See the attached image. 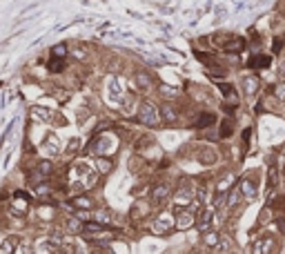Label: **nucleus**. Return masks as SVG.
Masks as SVG:
<instances>
[{
  "mask_svg": "<svg viewBox=\"0 0 285 254\" xmlns=\"http://www.w3.org/2000/svg\"><path fill=\"white\" fill-rule=\"evenodd\" d=\"M196 181L192 178H181L174 187V194H172V210H181V208H190V203L196 198Z\"/></svg>",
  "mask_w": 285,
  "mask_h": 254,
  "instance_id": "obj_3",
  "label": "nucleus"
},
{
  "mask_svg": "<svg viewBox=\"0 0 285 254\" xmlns=\"http://www.w3.org/2000/svg\"><path fill=\"white\" fill-rule=\"evenodd\" d=\"M218 123L216 112H196L194 121H192V129H198V132H205V129H214V125Z\"/></svg>",
  "mask_w": 285,
  "mask_h": 254,
  "instance_id": "obj_17",
  "label": "nucleus"
},
{
  "mask_svg": "<svg viewBox=\"0 0 285 254\" xmlns=\"http://www.w3.org/2000/svg\"><path fill=\"white\" fill-rule=\"evenodd\" d=\"M38 152H40V156L42 159H56V156H61L63 154V145H61V138L56 136L53 132H49L45 136V140L38 145Z\"/></svg>",
  "mask_w": 285,
  "mask_h": 254,
  "instance_id": "obj_12",
  "label": "nucleus"
},
{
  "mask_svg": "<svg viewBox=\"0 0 285 254\" xmlns=\"http://www.w3.org/2000/svg\"><path fill=\"white\" fill-rule=\"evenodd\" d=\"M174 212V223L176 232H187L196 225V212L190 208H181V210H172Z\"/></svg>",
  "mask_w": 285,
  "mask_h": 254,
  "instance_id": "obj_14",
  "label": "nucleus"
},
{
  "mask_svg": "<svg viewBox=\"0 0 285 254\" xmlns=\"http://www.w3.org/2000/svg\"><path fill=\"white\" fill-rule=\"evenodd\" d=\"M278 172H281V165L274 156H270V161H267V198H272V192L278 185Z\"/></svg>",
  "mask_w": 285,
  "mask_h": 254,
  "instance_id": "obj_20",
  "label": "nucleus"
},
{
  "mask_svg": "<svg viewBox=\"0 0 285 254\" xmlns=\"http://www.w3.org/2000/svg\"><path fill=\"white\" fill-rule=\"evenodd\" d=\"M278 14H281V18L285 20V0H281V5H278Z\"/></svg>",
  "mask_w": 285,
  "mask_h": 254,
  "instance_id": "obj_46",
  "label": "nucleus"
},
{
  "mask_svg": "<svg viewBox=\"0 0 285 254\" xmlns=\"http://www.w3.org/2000/svg\"><path fill=\"white\" fill-rule=\"evenodd\" d=\"M283 156H285V149H283Z\"/></svg>",
  "mask_w": 285,
  "mask_h": 254,
  "instance_id": "obj_48",
  "label": "nucleus"
},
{
  "mask_svg": "<svg viewBox=\"0 0 285 254\" xmlns=\"http://www.w3.org/2000/svg\"><path fill=\"white\" fill-rule=\"evenodd\" d=\"M214 219H216V210H214L212 205L198 210V212H196V225H194V228L198 230V234L212 230L214 228Z\"/></svg>",
  "mask_w": 285,
  "mask_h": 254,
  "instance_id": "obj_16",
  "label": "nucleus"
},
{
  "mask_svg": "<svg viewBox=\"0 0 285 254\" xmlns=\"http://www.w3.org/2000/svg\"><path fill=\"white\" fill-rule=\"evenodd\" d=\"M111 214L109 210H105V208H96V210H91L89 212V221H96V223H100V225H107V228H111V223H114V219H111Z\"/></svg>",
  "mask_w": 285,
  "mask_h": 254,
  "instance_id": "obj_27",
  "label": "nucleus"
},
{
  "mask_svg": "<svg viewBox=\"0 0 285 254\" xmlns=\"http://www.w3.org/2000/svg\"><path fill=\"white\" fill-rule=\"evenodd\" d=\"M12 129H14V121H12V123H9V125H7V129H5V132H3V136H0V149H3V145H5V140H7L9 136H12Z\"/></svg>",
  "mask_w": 285,
  "mask_h": 254,
  "instance_id": "obj_42",
  "label": "nucleus"
},
{
  "mask_svg": "<svg viewBox=\"0 0 285 254\" xmlns=\"http://www.w3.org/2000/svg\"><path fill=\"white\" fill-rule=\"evenodd\" d=\"M152 208H154L152 203H147V201H143V198H138V201H134L132 210H130V219H132V221H141V219H145V216H149Z\"/></svg>",
  "mask_w": 285,
  "mask_h": 254,
  "instance_id": "obj_23",
  "label": "nucleus"
},
{
  "mask_svg": "<svg viewBox=\"0 0 285 254\" xmlns=\"http://www.w3.org/2000/svg\"><path fill=\"white\" fill-rule=\"evenodd\" d=\"M194 159H196V163L203 167H214V165H218L220 154L214 145H198L196 152H194Z\"/></svg>",
  "mask_w": 285,
  "mask_h": 254,
  "instance_id": "obj_11",
  "label": "nucleus"
},
{
  "mask_svg": "<svg viewBox=\"0 0 285 254\" xmlns=\"http://www.w3.org/2000/svg\"><path fill=\"white\" fill-rule=\"evenodd\" d=\"M91 161H94V167L100 176L111 174V170H114V159L111 156H91Z\"/></svg>",
  "mask_w": 285,
  "mask_h": 254,
  "instance_id": "obj_25",
  "label": "nucleus"
},
{
  "mask_svg": "<svg viewBox=\"0 0 285 254\" xmlns=\"http://www.w3.org/2000/svg\"><path fill=\"white\" fill-rule=\"evenodd\" d=\"M134 83H136V87L141 89L143 94H152L156 89V80L147 69H136V72H134Z\"/></svg>",
  "mask_w": 285,
  "mask_h": 254,
  "instance_id": "obj_18",
  "label": "nucleus"
},
{
  "mask_svg": "<svg viewBox=\"0 0 285 254\" xmlns=\"http://www.w3.org/2000/svg\"><path fill=\"white\" fill-rule=\"evenodd\" d=\"M250 138H252V127H245V129H243V149H247V145H250Z\"/></svg>",
  "mask_w": 285,
  "mask_h": 254,
  "instance_id": "obj_43",
  "label": "nucleus"
},
{
  "mask_svg": "<svg viewBox=\"0 0 285 254\" xmlns=\"http://www.w3.org/2000/svg\"><path fill=\"white\" fill-rule=\"evenodd\" d=\"M67 54H69V45H65V42H58V45H53L49 49L51 58H63V61H67Z\"/></svg>",
  "mask_w": 285,
  "mask_h": 254,
  "instance_id": "obj_39",
  "label": "nucleus"
},
{
  "mask_svg": "<svg viewBox=\"0 0 285 254\" xmlns=\"http://www.w3.org/2000/svg\"><path fill=\"white\" fill-rule=\"evenodd\" d=\"M125 96H127V91H125V85L121 83V78L111 76L109 80H107V85H105V98H107V103H109L111 107H116V110H118V105L123 103Z\"/></svg>",
  "mask_w": 285,
  "mask_h": 254,
  "instance_id": "obj_10",
  "label": "nucleus"
},
{
  "mask_svg": "<svg viewBox=\"0 0 285 254\" xmlns=\"http://www.w3.org/2000/svg\"><path fill=\"white\" fill-rule=\"evenodd\" d=\"M270 52H272V56H283V52H285V34H276V36H274Z\"/></svg>",
  "mask_w": 285,
  "mask_h": 254,
  "instance_id": "obj_37",
  "label": "nucleus"
},
{
  "mask_svg": "<svg viewBox=\"0 0 285 254\" xmlns=\"http://www.w3.org/2000/svg\"><path fill=\"white\" fill-rule=\"evenodd\" d=\"M14 254H34V241L20 239L18 245H16V252Z\"/></svg>",
  "mask_w": 285,
  "mask_h": 254,
  "instance_id": "obj_40",
  "label": "nucleus"
},
{
  "mask_svg": "<svg viewBox=\"0 0 285 254\" xmlns=\"http://www.w3.org/2000/svg\"><path fill=\"white\" fill-rule=\"evenodd\" d=\"M83 223L85 221H80L76 214H67L65 219H63V225L61 228L65 230V234H69V236H80V230H83Z\"/></svg>",
  "mask_w": 285,
  "mask_h": 254,
  "instance_id": "obj_21",
  "label": "nucleus"
},
{
  "mask_svg": "<svg viewBox=\"0 0 285 254\" xmlns=\"http://www.w3.org/2000/svg\"><path fill=\"white\" fill-rule=\"evenodd\" d=\"M136 121L147 129H156V127L163 125L160 112H158V103H154L152 98H141L138 110H136Z\"/></svg>",
  "mask_w": 285,
  "mask_h": 254,
  "instance_id": "obj_4",
  "label": "nucleus"
},
{
  "mask_svg": "<svg viewBox=\"0 0 285 254\" xmlns=\"http://www.w3.org/2000/svg\"><path fill=\"white\" fill-rule=\"evenodd\" d=\"M270 65H272V56H270V54H261V52L259 54H252L250 61H247V67L254 69V72H256V69H267Z\"/></svg>",
  "mask_w": 285,
  "mask_h": 254,
  "instance_id": "obj_30",
  "label": "nucleus"
},
{
  "mask_svg": "<svg viewBox=\"0 0 285 254\" xmlns=\"http://www.w3.org/2000/svg\"><path fill=\"white\" fill-rule=\"evenodd\" d=\"M83 149H80V138L78 136H74V138H69L67 140V147L63 149V154L65 156H78Z\"/></svg>",
  "mask_w": 285,
  "mask_h": 254,
  "instance_id": "obj_38",
  "label": "nucleus"
},
{
  "mask_svg": "<svg viewBox=\"0 0 285 254\" xmlns=\"http://www.w3.org/2000/svg\"><path fill=\"white\" fill-rule=\"evenodd\" d=\"M47 67H49V72H51V74H63V72H65L67 65H65V61H63V58H51Z\"/></svg>",
  "mask_w": 285,
  "mask_h": 254,
  "instance_id": "obj_41",
  "label": "nucleus"
},
{
  "mask_svg": "<svg viewBox=\"0 0 285 254\" xmlns=\"http://www.w3.org/2000/svg\"><path fill=\"white\" fill-rule=\"evenodd\" d=\"M100 174L96 172L94 161L89 156L76 159L67 165V192L72 194H83V192H91L98 185Z\"/></svg>",
  "mask_w": 285,
  "mask_h": 254,
  "instance_id": "obj_1",
  "label": "nucleus"
},
{
  "mask_svg": "<svg viewBox=\"0 0 285 254\" xmlns=\"http://www.w3.org/2000/svg\"><path fill=\"white\" fill-rule=\"evenodd\" d=\"M216 89L220 91L223 100H227V103H239V94H236V87H234L232 83H225V80H218V83H216Z\"/></svg>",
  "mask_w": 285,
  "mask_h": 254,
  "instance_id": "obj_32",
  "label": "nucleus"
},
{
  "mask_svg": "<svg viewBox=\"0 0 285 254\" xmlns=\"http://www.w3.org/2000/svg\"><path fill=\"white\" fill-rule=\"evenodd\" d=\"M278 78L285 80V58H283L281 63H278Z\"/></svg>",
  "mask_w": 285,
  "mask_h": 254,
  "instance_id": "obj_44",
  "label": "nucleus"
},
{
  "mask_svg": "<svg viewBox=\"0 0 285 254\" xmlns=\"http://www.w3.org/2000/svg\"><path fill=\"white\" fill-rule=\"evenodd\" d=\"M56 254H65V252H63V250H58V252H56Z\"/></svg>",
  "mask_w": 285,
  "mask_h": 254,
  "instance_id": "obj_47",
  "label": "nucleus"
},
{
  "mask_svg": "<svg viewBox=\"0 0 285 254\" xmlns=\"http://www.w3.org/2000/svg\"><path fill=\"white\" fill-rule=\"evenodd\" d=\"M236 174H234V170H225L223 174H220L216 181H214V192H220V194H227L232 187L236 185Z\"/></svg>",
  "mask_w": 285,
  "mask_h": 254,
  "instance_id": "obj_19",
  "label": "nucleus"
},
{
  "mask_svg": "<svg viewBox=\"0 0 285 254\" xmlns=\"http://www.w3.org/2000/svg\"><path fill=\"white\" fill-rule=\"evenodd\" d=\"M278 250V239L274 232H263L250 243V254H274Z\"/></svg>",
  "mask_w": 285,
  "mask_h": 254,
  "instance_id": "obj_6",
  "label": "nucleus"
},
{
  "mask_svg": "<svg viewBox=\"0 0 285 254\" xmlns=\"http://www.w3.org/2000/svg\"><path fill=\"white\" fill-rule=\"evenodd\" d=\"M29 116L38 123H53V112H49L47 107H40V105H34L29 110Z\"/></svg>",
  "mask_w": 285,
  "mask_h": 254,
  "instance_id": "obj_35",
  "label": "nucleus"
},
{
  "mask_svg": "<svg viewBox=\"0 0 285 254\" xmlns=\"http://www.w3.org/2000/svg\"><path fill=\"white\" fill-rule=\"evenodd\" d=\"M158 112H160V121H163L165 125H176V123H181L183 112H181V107L176 105V103L163 100L158 105Z\"/></svg>",
  "mask_w": 285,
  "mask_h": 254,
  "instance_id": "obj_15",
  "label": "nucleus"
},
{
  "mask_svg": "<svg viewBox=\"0 0 285 254\" xmlns=\"http://www.w3.org/2000/svg\"><path fill=\"white\" fill-rule=\"evenodd\" d=\"M267 98L272 103H276V105H285V80H276V83L270 87V94H267Z\"/></svg>",
  "mask_w": 285,
  "mask_h": 254,
  "instance_id": "obj_31",
  "label": "nucleus"
},
{
  "mask_svg": "<svg viewBox=\"0 0 285 254\" xmlns=\"http://www.w3.org/2000/svg\"><path fill=\"white\" fill-rule=\"evenodd\" d=\"M69 205H72L74 212H91V210L98 208V201L91 192H83V194H74L69 198Z\"/></svg>",
  "mask_w": 285,
  "mask_h": 254,
  "instance_id": "obj_13",
  "label": "nucleus"
},
{
  "mask_svg": "<svg viewBox=\"0 0 285 254\" xmlns=\"http://www.w3.org/2000/svg\"><path fill=\"white\" fill-rule=\"evenodd\" d=\"M56 252H58V245L49 236H42V239L34 241V254H56Z\"/></svg>",
  "mask_w": 285,
  "mask_h": 254,
  "instance_id": "obj_29",
  "label": "nucleus"
},
{
  "mask_svg": "<svg viewBox=\"0 0 285 254\" xmlns=\"http://www.w3.org/2000/svg\"><path fill=\"white\" fill-rule=\"evenodd\" d=\"M220 236H223V232H218V230H207V232H203L201 234V243L207 247V250H212V252H216V247H218V243H220Z\"/></svg>",
  "mask_w": 285,
  "mask_h": 254,
  "instance_id": "obj_28",
  "label": "nucleus"
},
{
  "mask_svg": "<svg viewBox=\"0 0 285 254\" xmlns=\"http://www.w3.org/2000/svg\"><path fill=\"white\" fill-rule=\"evenodd\" d=\"M261 91H263V80H261L259 74L247 72L241 76V94H243L247 100H254Z\"/></svg>",
  "mask_w": 285,
  "mask_h": 254,
  "instance_id": "obj_9",
  "label": "nucleus"
},
{
  "mask_svg": "<svg viewBox=\"0 0 285 254\" xmlns=\"http://www.w3.org/2000/svg\"><path fill=\"white\" fill-rule=\"evenodd\" d=\"M234 129H236V121L234 116H225L223 121L218 123V140H227L234 136Z\"/></svg>",
  "mask_w": 285,
  "mask_h": 254,
  "instance_id": "obj_26",
  "label": "nucleus"
},
{
  "mask_svg": "<svg viewBox=\"0 0 285 254\" xmlns=\"http://www.w3.org/2000/svg\"><path fill=\"white\" fill-rule=\"evenodd\" d=\"M89 47L87 45H80V42H74V45H69V54L67 58H74L76 63H87L89 61Z\"/></svg>",
  "mask_w": 285,
  "mask_h": 254,
  "instance_id": "obj_24",
  "label": "nucleus"
},
{
  "mask_svg": "<svg viewBox=\"0 0 285 254\" xmlns=\"http://www.w3.org/2000/svg\"><path fill=\"white\" fill-rule=\"evenodd\" d=\"M18 241H20V236H16V234L5 236V239L0 241V254H14L16 252V245H18Z\"/></svg>",
  "mask_w": 285,
  "mask_h": 254,
  "instance_id": "obj_36",
  "label": "nucleus"
},
{
  "mask_svg": "<svg viewBox=\"0 0 285 254\" xmlns=\"http://www.w3.org/2000/svg\"><path fill=\"white\" fill-rule=\"evenodd\" d=\"M274 221H276V212H274V205L267 201L261 208L259 216H256V225H259V228H267V225H272Z\"/></svg>",
  "mask_w": 285,
  "mask_h": 254,
  "instance_id": "obj_22",
  "label": "nucleus"
},
{
  "mask_svg": "<svg viewBox=\"0 0 285 254\" xmlns=\"http://www.w3.org/2000/svg\"><path fill=\"white\" fill-rule=\"evenodd\" d=\"M205 69H207L209 78H214V80H225V78H227V74H230V69L223 67V63H218V61L205 65Z\"/></svg>",
  "mask_w": 285,
  "mask_h": 254,
  "instance_id": "obj_33",
  "label": "nucleus"
},
{
  "mask_svg": "<svg viewBox=\"0 0 285 254\" xmlns=\"http://www.w3.org/2000/svg\"><path fill=\"white\" fill-rule=\"evenodd\" d=\"M156 91L163 96V100L176 103V100L181 98V89L179 87H169V85H165V83H156Z\"/></svg>",
  "mask_w": 285,
  "mask_h": 254,
  "instance_id": "obj_34",
  "label": "nucleus"
},
{
  "mask_svg": "<svg viewBox=\"0 0 285 254\" xmlns=\"http://www.w3.org/2000/svg\"><path fill=\"white\" fill-rule=\"evenodd\" d=\"M278 183H283L285 187V165H281V172H278Z\"/></svg>",
  "mask_w": 285,
  "mask_h": 254,
  "instance_id": "obj_45",
  "label": "nucleus"
},
{
  "mask_svg": "<svg viewBox=\"0 0 285 254\" xmlns=\"http://www.w3.org/2000/svg\"><path fill=\"white\" fill-rule=\"evenodd\" d=\"M116 149H118V138L107 129V132L94 134L87 140V145L83 147V154L85 156H111Z\"/></svg>",
  "mask_w": 285,
  "mask_h": 254,
  "instance_id": "obj_2",
  "label": "nucleus"
},
{
  "mask_svg": "<svg viewBox=\"0 0 285 254\" xmlns=\"http://www.w3.org/2000/svg\"><path fill=\"white\" fill-rule=\"evenodd\" d=\"M172 194H174V187H172L169 181H165V178L154 181L152 187H149V203L154 208H165L172 201Z\"/></svg>",
  "mask_w": 285,
  "mask_h": 254,
  "instance_id": "obj_5",
  "label": "nucleus"
},
{
  "mask_svg": "<svg viewBox=\"0 0 285 254\" xmlns=\"http://www.w3.org/2000/svg\"><path fill=\"white\" fill-rule=\"evenodd\" d=\"M149 230H152L156 236H167V234H172V232H176L174 212H169V210H160V212L152 219Z\"/></svg>",
  "mask_w": 285,
  "mask_h": 254,
  "instance_id": "obj_7",
  "label": "nucleus"
},
{
  "mask_svg": "<svg viewBox=\"0 0 285 254\" xmlns=\"http://www.w3.org/2000/svg\"><path fill=\"white\" fill-rule=\"evenodd\" d=\"M236 185H239L241 190V196H243V201L252 203L256 196H259V174L256 172H247L236 181Z\"/></svg>",
  "mask_w": 285,
  "mask_h": 254,
  "instance_id": "obj_8",
  "label": "nucleus"
}]
</instances>
